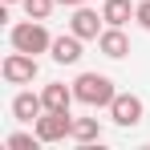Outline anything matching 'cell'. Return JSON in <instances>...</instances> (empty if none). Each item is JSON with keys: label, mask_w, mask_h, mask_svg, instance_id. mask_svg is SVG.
Instances as JSON below:
<instances>
[{"label": "cell", "mask_w": 150, "mask_h": 150, "mask_svg": "<svg viewBox=\"0 0 150 150\" xmlns=\"http://www.w3.org/2000/svg\"><path fill=\"white\" fill-rule=\"evenodd\" d=\"M73 93L81 105H110V101L118 98V89H114V81L105 73H81L73 81Z\"/></svg>", "instance_id": "cell-1"}, {"label": "cell", "mask_w": 150, "mask_h": 150, "mask_svg": "<svg viewBox=\"0 0 150 150\" xmlns=\"http://www.w3.org/2000/svg\"><path fill=\"white\" fill-rule=\"evenodd\" d=\"M12 49H21V53H49L53 49V37H49V28L41 25V21H21V25H12Z\"/></svg>", "instance_id": "cell-2"}, {"label": "cell", "mask_w": 150, "mask_h": 150, "mask_svg": "<svg viewBox=\"0 0 150 150\" xmlns=\"http://www.w3.org/2000/svg\"><path fill=\"white\" fill-rule=\"evenodd\" d=\"M37 138H41V142L73 138V118H69V110H45V114L37 118Z\"/></svg>", "instance_id": "cell-3"}, {"label": "cell", "mask_w": 150, "mask_h": 150, "mask_svg": "<svg viewBox=\"0 0 150 150\" xmlns=\"http://www.w3.org/2000/svg\"><path fill=\"white\" fill-rule=\"evenodd\" d=\"M0 73H4V81H8V85H28V81L37 77V57H33V53H21V49H12L8 57H4Z\"/></svg>", "instance_id": "cell-4"}, {"label": "cell", "mask_w": 150, "mask_h": 150, "mask_svg": "<svg viewBox=\"0 0 150 150\" xmlns=\"http://www.w3.org/2000/svg\"><path fill=\"white\" fill-rule=\"evenodd\" d=\"M142 110H146V105H142L138 93H118V98L110 101V118L118 126H138L142 122Z\"/></svg>", "instance_id": "cell-5"}, {"label": "cell", "mask_w": 150, "mask_h": 150, "mask_svg": "<svg viewBox=\"0 0 150 150\" xmlns=\"http://www.w3.org/2000/svg\"><path fill=\"white\" fill-rule=\"evenodd\" d=\"M101 21H105L101 12H93V8L81 4V8L73 12V21H69V33H77L81 41H98V37H101Z\"/></svg>", "instance_id": "cell-6"}, {"label": "cell", "mask_w": 150, "mask_h": 150, "mask_svg": "<svg viewBox=\"0 0 150 150\" xmlns=\"http://www.w3.org/2000/svg\"><path fill=\"white\" fill-rule=\"evenodd\" d=\"M12 114H16V122H37L41 114H45V98L41 93H16L12 98Z\"/></svg>", "instance_id": "cell-7"}, {"label": "cell", "mask_w": 150, "mask_h": 150, "mask_svg": "<svg viewBox=\"0 0 150 150\" xmlns=\"http://www.w3.org/2000/svg\"><path fill=\"white\" fill-rule=\"evenodd\" d=\"M53 61L57 65H77L81 61V37L77 33H69V37H53Z\"/></svg>", "instance_id": "cell-8"}, {"label": "cell", "mask_w": 150, "mask_h": 150, "mask_svg": "<svg viewBox=\"0 0 150 150\" xmlns=\"http://www.w3.org/2000/svg\"><path fill=\"white\" fill-rule=\"evenodd\" d=\"M98 49L105 53V57H114V61H118V57H126V53H130V41H126V33L122 28H101V37H98Z\"/></svg>", "instance_id": "cell-9"}, {"label": "cell", "mask_w": 150, "mask_h": 150, "mask_svg": "<svg viewBox=\"0 0 150 150\" xmlns=\"http://www.w3.org/2000/svg\"><path fill=\"white\" fill-rule=\"evenodd\" d=\"M41 98H45V110H69L77 101V93L69 85H61V81H49V85L41 89Z\"/></svg>", "instance_id": "cell-10"}, {"label": "cell", "mask_w": 150, "mask_h": 150, "mask_svg": "<svg viewBox=\"0 0 150 150\" xmlns=\"http://www.w3.org/2000/svg\"><path fill=\"white\" fill-rule=\"evenodd\" d=\"M138 12V4H130V0H105L101 4V16H105V25H114V28H122L130 16Z\"/></svg>", "instance_id": "cell-11"}, {"label": "cell", "mask_w": 150, "mask_h": 150, "mask_svg": "<svg viewBox=\"0 0 150 150\" xmlns=\"http://www.w3.org/2000/svg\"><path fill=\"white\" fill-rule=\"evenodd\" d=\"M73 138L81 142V146L98 142V138H101V122H98V118H73Z\"/></svg>", "instance_id": "cell-12"}, {"label": "cell", "mask_w": 150, "mask_h": 150, "mask_svg": "<svg viewBox=\"0 0 150 150\" xmlns=\"http://www.w3.org/2000/svg\"><path fill=\"white\" fill-rule=\"evenodd\" d=\"M21 4H25V16H33V21H45V16L53 12V4H57V0H21Z\"/></svg>", "instance_id": "cell-13"}, {"label": "cell", "mask_w": 150, "mask_h": 150, "mask_svg": "<svg viewBox=\"0 0 150 150\" xmlns=\"http://www.w3.org/2000/svg\"><path fill=\"white\" fill-rule=\"evenodd\" d=\"M37 142H41L37 134H8V138H4L8 150H37Z\"/></svg>", "instance_id": "cell-14"}, {"label": "cell", "mask_w": 150, "mask_h": 150, "mask_svg": "<svg viewBox=\"0 0 150 150\" xmlns=\"http://www.w3.org/2000/svg\"><path fill=\"white\" fill-rule=\"evenodd\" d=\"M134 21H138V25H142V28L150 33V0H142V4H138V12H134Z\"/></svg>", "instance_id": "cell-15"}, {"label": "cell", "mask_w": 150, "mask_h": 150, "mask_svg": "<svg viewBox=\"0 0 150 150\" xmlns=\"http://www.w3.org/2000/svg\"><path fill=\"white\" fill-rule=\"evenodd\" d=\"M57 4H65V8H81L85 0H57Z\"/></svg>", "instance_id": "cell-16"}, {"label": "cell", "mask_w": 150, "mask_h": 150, "mask_svg": "<svg viewBox=\"0 0 150 150\" xmlns=\"http://www.w3.org/2000/svg\"><path fill=\"white\" fill-rule=\"evenodd\" d=\"M4 4H16V0H4Z\"/></svg>", "instance_id": "cell-17"}]
</instances>
